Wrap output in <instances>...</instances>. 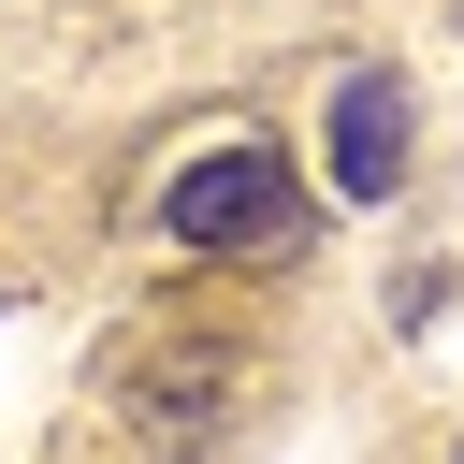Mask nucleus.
Returning a JSON list of instances; mask_svg holds the SVG:
<instances>
[{
  "mask_svg": "<svg viewBox=\"0 0 464 464\" xmlns=\"http://www.w3.org/2000/svg\"><path fill=\"white\" fill-rule=\"evenodd\" d=\"M160 218H174V246H203V261H276V246L304 232V188H290L276 145H218V160L174 174Z\"/></svg>",
  "mask_w": 464,
  "mask_h": 464,
  "instance_id": "obj_1",
  "label": "nucleus"
},
{
  "mask_svg": "<svg viewBox=\"0 0 464 464\" xmlns=\"http://www.w3.org/2000/svg\"><path fill=\"white\" fill-rule=\"evenodd\" d=\"M319 160H334L348 203H392V174H406V72H348L319 102Z\"/></svg>",
  "mask_w": 464,
  "mask_h": 464,
  "instance_id": "obj_2",
  "label": "nucleus"
}]
</instances>
